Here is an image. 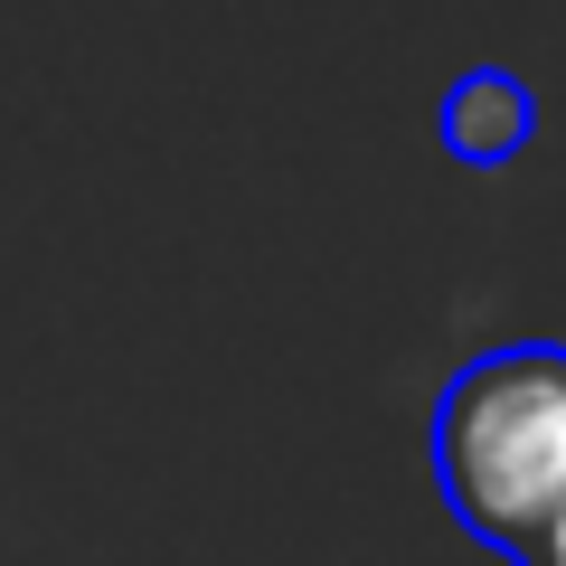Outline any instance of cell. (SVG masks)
I'll return each instance as SVG.
<instances>
[{"mask_svg":"<svg viewBox=\"0 0 566 566\" xmlns=\"http://www.w3.org/2000/svg\"><path fill=\"white\" fill-rule=\"evenodd\" d=\"M424 463L453 520L520 566L538 528L566 510V349L520 340L453 368L424 424Z\"/></svg>","mask_w":566,"mask_h":566,"instance_id":"obj_1","label":"cell"},{"mask_svg":"<svg viewBox=\"0 0 566 566\" xmlns=\"http://www.w3.org/2000/svg\"><path fill=\"white\" fill-rule=\"evenodd\" d=\"M528 133H538V95H528V76H510V66H472V76H453L444 104H434V142H444L453 161H472V170L520 161Z\"/></svg>","mask_w":566,"mask_h":566,"instance_id":"obj_2","label":"cell"},{"mask_svg":"<svg viewBox=\"0 0 566 566\" xmlns=\"http://www.w3.org/2000/svg\"><path fill=\"white\" fill-rule=\"evenodd\" d=\"M520 566H566V510H557V520H547L538 528V547H528V557Z\"/></svg>","mask_w":566,"mask_h":566,"instance_id":"obj_3","label":"cell"}]
</instances>
